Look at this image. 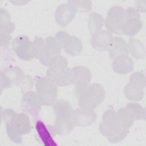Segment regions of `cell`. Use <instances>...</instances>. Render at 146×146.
Returning <instances> with one entry per match:
<instances>
[{"mask_svg":"<svg viewBox=\"0 0 146 146\" xmlns=\"http://www.w3.org/2000/svg\"><path fill=\"white\" fill-rule=\"evenodd\" d=\"M2 117L6 124V132L10 139L17 144L22 141V135L30 132V119L25 113H17L13 109L6 108L2 112Z\"/></svg>","mask_w":146,"mask_h":146,"instance_id":"1","label":"cell"},{"mask_svg":"<svg viewBox=\"0 0 146 146\" xmlns=\"http://www.w3.org/2000/svg\"><path fill=\"white\" fill-rule=\"evenodd\" d=\"M56 120L51 128L53 135H67L74 128L72 119L73 108L71 103L66 100H56L52 105Z\"/></svg>","mask_w":146,"mask_h":146,"instance_id":"2","label":"cell"},{"mask_svg":"<svg viewBox=\"0 0 146 146\" xmlns=\"http://www.w3.org/2000/svg\"><path fill=\"white\" fill-rule=\"evenodd\" d=\"M99 131L110 142L113 143L120 142L128 133V129L121 125L117 112L111 110L104 112L102 121L99 125Z\"/></svg>","mask_w":146,"mask_h":146,"instance_id":"3","label":"cell"},{"mask_svg":"<svg viewBox=\"0 0 146 146\" xmlns=\"http://www.w3.org/2000/svg\"><path fill=\"white\" fill-rule=\"evenodd\" d=\"M70 70L67 67L66 58L60 55L48 68L46 76L57 86H66L71 84Z\"/></svg>","mask_w":146,"mask_h":146,"instance_id":"4","label":"cell"},{"mask_svg":"<svg viewBox=\"0 0 146 146\" xmlns=\"http://www.w3.org/2000/svg\"><path fill=\"white\" fill-rule=\"evenodd\" d=\"M105 98V90L99 83L90 84L87 90L78 98L80 108L94 110L100 105Z\"/></svg>","mask_w":146,"mask_h":146,"instance_id":"5","label":"cell"},{"mask_svg":"<svg viewBox=\"0 0 146 146\" xmlns=\"http://www.w3.org/2000/svg\"><path fill=\"white\" fill-rule=\"evenodd\" d=\"M35 88L43 106H52L57 100V86L47 77L38 78Z\"/></svg>","mask_w":146,"mask_h":146,"instance_id":"6","label":"cell"},{"mask_svg":"<svg viewBox=\"0 0 146 146\" xmlns=\"http://www.w3.org/2000/svg\"><path fill=\"white\" fill-rule=\"evenodd\" d=\"M145 77L141 72H135L129 79V83L124 90L125 97L129 100L137 102L144 96V88L145 86Z\"/></svg>","mask_w":146,"mask_h":146,"instance_id":"7","label":"cell"},{"mask_svg":"<svg viewBox=\"0 0 146 146\" xmlns=\"http://www.w3.org/2000/svg\"><path fill=\"white\" fill-rule=\"evenodd\" d=\"M71 71V83L74 85V94L79 98L90 84L92 75L90 70L84 66L74 67Z\"/></svg>","mask_w":146,"mask_h":146,"instance_id":"8","label":"cell"},{"mask_svg":"<svg viewBox=\"0 0 146 146\" xmlns=\"http://www.w3.org/2000/svg\"><path fill=\"white\" fill-rule=\"evenodd\" d=\"M141 16L137 9L128 7L125 10V17L121 27V34L133 36L142 29Z\"/></svg>","mask_w":146,"mask_h":146,"instance_id":"9","label":"cell"},{"mask_svg":"<svg viewBox=\"0 0 146 146\" xmlns=\"http://www.w3.org/2000/svg\"><path fill=\"white\" fill-rule=\"evenodd\" d=\"M61 49L55 37L48 36L44 40V46L38 59L43 65L50 67L60 55Z\"/></svg>","mask_w":146,"mask_h":146,"instance_id":"10","label":"cell"},{"mask_svg":"<svg viewBox=\"0 0 146 146\" xmlns=\"http://www.w3.org/2000/svg\"><path fill=\"white\" fill-rule=\"evenodd\" d=\"M60 46L70 56H77L80 54L83 46L80 40L74 35H70L64 31H59L55 36Z\"/></svg>","mask_w":146,"mask_h":146,"instance_id":"11","label":"cell"},{"mask_svg":"<svg viewBox=\"0 0 146 146\" xmlns=\"http://www.w3.org/2000/svg\"><path fill=\"white\" fill-rule=\"evenodd\" d=\"M22 70L17 66H10L1 72V92L3 89L19 86L26 81Z\"/></svg>","mask_w":146,"mask_h":146,"instance_id":"12","label":"cell"},{"mask_svg":"<svg viewBox=\"0 0 146 146\" xmlns=\"http://www.w3.org/2000/svg\"><path fill=\"white\" fill-rule=\"evenodd\" d=\"M125 17V10L120 6L111 7L105 19V25L111 34L121 35V27Z\"/></svg>","mask_w":146,"mask_h":146,"instance_id":"13","label":"cell"},{"mask_svg":"<svg viewBox=\"0 0 146 146\" xmlns=\"http://www.w3.org/2000/svg\"><path fill=\"white\" fill-rule=\"evenodd\" d=\"M43 105L37 94L33 91L26 92L21 100V108L26 114L37 117Z\"/></svg>","mask_w":146,"mask_h":146,"instance_id":"14","label":"cell"},{"mask_svg":"<svg viewBox=\"0 0 146 146\" xmlns=\"http://www.w3.org/2000/svg\"><path fill=\"white\" fill-rule=\"evenodd\" d=\"M31 44L32 43L26 35H19L13 40L12 48L19 58L23 60H30L32 59Z\"/></svg>","mask_w":146,"mask_h":146,"instance_id":"15","label":"cell"},{"mask_svg":"<svg viewBox=\"0 0 146 146\" xmlns=\"http://www.w3.org/2000/svg\"><path fill=\"white\" fill-rule=\"evenodd\" d=\"M77 12L75 7L69 2L59 6L55 12V19L58 25L65 27L74 19Z\"/></svg>","mask_w":146,"mask_h":146,"instance_id":"16","label":"cell"},{"mask_svg":"<svg viewBox=\"0 0 146 146\" xmlns=\"http://www.w3.org/2000/svg\"><path fill=\"white\" fill-rule=\"evenodd\" d=\"M96 118L97 114L93 110L80 108L72 112V119L75 126H89L96 121Z\"/></svg>","mask_w":146,"mask_h":146,"instance_id":"17","label":"cell"},{"mask_svg":"<svg viewBox=\"0 0 146 146\" xmlns=\"http://www.w3.org/2000/svg\"><path fill=\"white\" fill-rule=\"evenodd\" d=\"M112 34L106 30H102L91 39V44L98 51H108L113 40Z\"/></svg>","mask_w":146,"mask_h":146,"instance_id":"18","label":"cell"},{"mask_svg":"<svg viewBox=\"0 0 146 146\" xmlns=\"http://www.w3.org/2000/svg\"><path fill=\"white\" fill-rule=\"evenodd\" d=\"M112 68L118 74H127L133 70V62L128 55L119 56L113 59Z\"/></svg>","mask_w":146,"mask_h":146,"instance_id":"19","label":"cell"},{"mask_svg":"<svg viewBox=\"0 0 146 146\" xmlns=\"http://www.w3.org/2000/svg\"><path fill=\"white\" fill-rule=\"evenodd\" d=\"M108 51L110 58L112 60L119 56L128 55L129 53L127 43L123 38L118 36L113 37Z\"/></svg>","mask_w":146,"mask_h":146,"instance_id":"20","label":"cell"},{"mask_svg":"<svg viewBox=\"0 0 146 146\" xmlns=\"http://www.w3.org/2000/svg\"><path fill=\"white\" fill-rule=\"evenodd\" d=\"M35 130L40 141L46 146H54L57 144L52 139V133L41 120H38L35 123Z\"/></svg>","mask_w":146,"mask_h":146,"instance_id":"21","label":"cell"},{"mask_svg":"<svg viewBox=\"0 0 146 146\" xmlns=\"http://www.w3.org/2000/svg\"><path fill=\"white\" fill-rule=\"evenodd\" d=\"M104 20L103 17L98 13L92 12L88 18V29L92 36L96 35L102 30Z\"/></svg>","mask_w":146,"mask_h":146,"instance_id":"22","label":"cell"},{"mask_svg":"<svg viewBox=\"0 0 146 146\" xmlns=\"http://www.w3.org/2000/svg\"><path fill=\"white\" fill-rule=\"evenodd\" d=\"M128 52L135 58L142 59L145 56V48L142 42L135 38H131L127 43Z\"/></svg>","mask_w":146,"mask_h":146,"instance_id":"23","label":"cell"},{"mask_svg":"<svg viewBox=\"0 0 146 146\" xmlns=\"http://www.w3.org/2000/svg\"><path fill=\"white\" fill-rule=\"evenodd\" d=\"M11 17L9 13L1 8L0 12V33L10 34L15 29V25L10 22Z\"/></svg>","mask_w":146,"mask_h":146,"instance_id":"24","label":"cell"},{"mask_svg":"<svg viewBox=\"0 0 146 146\" xmlns=\"http://www.w3.org/2000/svg\"><path fill=\"white\" fill-rule=\"evenodd\" d=\"M117 113L119 121L123 127L128 129L133 125L135 119L133 114L127 108L125 107L119 108Z\"/></svg>","mask_w":146,"mask_h":146,"instance_id":"25","label":"cell"},{"mask_svg":"<svg viewBox=\"0 0 146 146\" xmlns=\"http://www.w3.org/2000/svg\"><path fill=\"white\" fill-rule=\"evenodd\" d=\"M126 108H127L133 114L135 120L145 119V110L139 104L136 103H128L127 104Z\"/></svg>","mask_w":146,"mask_h":146,"instance_id":"26","label":"cell"},{"mask_svg":"<svg viewBox=\"0 0 146 146\" xmlns=\"http://www.w3.org/2000/svg\"><path fill=\"white\" fill-rule=\"evenodd\" d=\"M44 40L39 36H36L31 44V55L32 59H38L44 46Z\"/></svg>","mask_w":146,"mask_h":146,"instance_id":"27","label":"cell"},{"mask_svg":"<svg viewBox=\"0 0 146 146\" xmlns=\"http://www.w3.org/2000/svg\"><path fill=\"white\" fill-rule=\"evenodd\" d=\"M67 2L72 4L77 11L88 12L92 9V2L90 1H69Z\"/></svg>","mask_w":146,"mask_h":146,"instance_id":"28","label":"cell"},{"mask_svg":"<svg viewBox=\"0 0 146 146\" xmlns=\"http://www.w3.org/2000/svg\"><path fill=\"white\" fill-rule=\"evenodd\" d=\"M11 36L10 34L5 33H0V41L2 46H7L10 44Z\"/></svg>","mask_w":146,"mask_h":146,"instance_id":"29","label":"cell"},{"mask_svg":"<svg viewBox=\"0 0 146 146\" xmlns=\"http://www.w3.org/2000/svg\"><path fill=\"white\" fill-rule=\"evenodd\" d=\"M141 2L142 1H136L135 2V6L136 7V9H137V10H139L140 11L145 12V5H141Z\"/></svg>","mask_w":146,"mask_h":146,"instance_id":"30","label":"cell"}]
</instances>
